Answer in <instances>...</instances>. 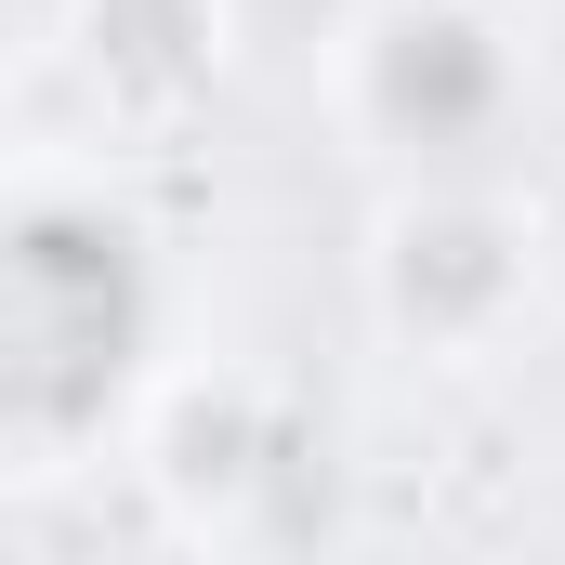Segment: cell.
Listing matches in <instances>:
<instances>
[{"mask_svg": "<svg viewBox=\"0 0 565 565\" xmlns=\"http://www.w3.org/2000/svg\"><path fill=\"white\" fill-rule=\"evenodd\" d=\"M171 277H158V224L106 171L40 158L13 184V447L26 473H66L93 447H132L145 408L171 395Z\"/></svg>", "mask_w": 565, "mask_h": 565, "instance_id": "1", "label": "cell"}, {"mask_svg": "<svg viewBox=\"0 0 565 565\" xmlns=\"http://www.w3.org/2000/svg\"><path fill=\"white\" fill-rule=\"evenodd\" d=\"M237 13H250V0H79L66 40H53V66H79L106 145H158L171 119L211 106ZM53 66H40V79H53Z\"/></svg>", "mask_w": 565, "mask_h": 565, "instance_id": "4", "label": "cell"}, {"mask_svg": "<svg viewBox=\"0 0 565 565\" xmlns=\"http://www.w3.org/2000/svg\"><path fill=\"white\" fill-rule=\"evenodd\" d=\"M316 66H329V119L369 158H395V184L500 171L526 119V53L500 0H355Z\"/></svg>", "mask_w": 565, "mask_h": 565, "instance_id": "2", "label": "cell"}, {"mask_svg": "<svg viewBox=\"0 0 565 565\" xmlns=\"http://www.w3.org/2000/svg\"><path fill=\"white\" fill-rule=\"evenodd\" d=\"M540 316V211L500 198V171L395 184L369 224V329L422 369H487Z\"/></svg>", "mask_w": 565, "mask_h": 565, "instance_id": "3", "label": "cell"}]
</instances>
